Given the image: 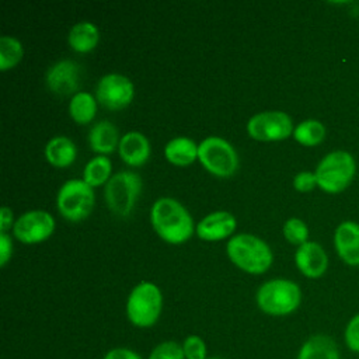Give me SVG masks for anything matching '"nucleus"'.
Here are the masks:
<instances>
[{"instance_id":"473e14b6","label":"nucleus","mask_w":359,"mask_h":359,"mask_svg":"<svg viewBox=\"0 0 359 359\" xmlns=\"http://www.w3.org/2000/svg\"><path fill=\"white\" fill-rule=\"evenodd\" d=\"M11 224H13V212L10 208L3 206L0 209V233H7Z\"/></svg>"},{"instance_id":"393cba45","label":"nucleus","mask_w":359,"mask_h":359,"mask_svg":"<svg viewBox=\"0 0 359 359\" xmlns=\"http://www.w3.org/2000/svg\"><path fill=\"white\" fill-rule=\"evenodd\" d=\"M24 56V48L17 38L3 35L0 38V70L14 67Z\"/></svg>"},{"instance_id":"f8f14e48","label":"nucleus","mask_w":359,"mask_h":359,"mask_svg":"<svg viewBox=\"0 0 359 359\" xmlns=\"http://www.w3.org/2000/svg\"><path fill=\"white\" fill-rule=\"evenodd\" d=\"M80 69L79 65L73 60L65 59L52 65L45 76L46 86L49 90L57 95H69L76 94L79 88Z\"/></svg>"},{"instance_id":"7c9ffc66","label":"nucleus","mask_w":359,"mask_h":359,"mask_svg":"<svg viewBox=\"0 0 359 359\" xmlns=\"http://www.w3.org/2000/svg\"><path fill=\"white\" fill-rule=\"evenodd\" d=\"M102 359H144L139 352L130 349V348H123V346H116L105 352Z\"/></svg>"},{"instance_id":"0eeeda50","label":"nucleus","mask_w":359,"mask_h":359,"mask_svg":"<svg viewBox=\"0 0 359 359\" xmlns=\"http://www.w3.org/2000/svg\"><path fill=\"white\" fill-rule=\"evenodd\" d=\"M95 195L93 187L84 180H69L57 191L56 206L59 213L70 220L79 222L86 219L94 206Z\"/></svg>"},{"instance_id":"a878e982","label":"nucleus","mask_w":359,"mask_h":359,"mask_svg":"<svg viewBox=\"0 0 359 359\" xmlns=\"http://www.w3.org/2000/svg\"><path fill=\"white\" fill-rule=\"evenodd\" d=\"M283 236L290 244L302 245L309 241V227L302 219L290 217L283 224Z\"/></svg>"},{"instance_id":"39448f33","label":"nucleus","mask_w":359,"mask_h":359,"mask_svg":"<svg viewBox=\"0 0 359 359\" xmlns=\"http://www.w3.org/2000/svg\"><path fill=\"white\" fill-rule=\"evenodd\" d=\"M163 310V294L157 285L140 282L136 285L126 300L128 320L139 328L154 325Z\"/></svg>"},{"instance_id":"9b49d317","label":"nucleus","mask_w":359,"mask_h":359,"mask_svg":"<svg viewBox=\"0 0 359 359\" xmlns=\"http://www.w3.org/2000/svg\"><path fill=\"white\" fill-rule=\"evenodd\" d=\"M55 230V219L46 210H28L22 213L13 226L17 240L25 244L45 241Z\"/></svg>"},{"instance_id":"20e7f679","label":"nucleus","mask_w":359,"mask_h":359,"mask_svg":"<svg viewBox=\"0 0 359 359\" xmlns=\"http://www.w3.org/2000/svg\"><path fill=\"white\" fill-rule=\"evenodd\" d=\"M255 300L259 310L265 314L283 317L299 309L302 303V290L296 282L276 278L259 286Z\"/></svg>"},{"instance_id":"dca6fc26","label":"nucleus","mask_w":359,"mask_h":359,"mask_svg":"<svg viewBox=\"0 0 359 359\" xmlns=\"http://www.w3.org/2000/svg\"><path fill=\"white\" fill-rule=\"evenodd\" d=\"M118 151L119 157L126 164L137 167L149 160L150 143L143 133L137 130H130L121 137Z\"/></svg>"},{"instance_id":"4468645a","label":"nucleus","mask_w":359,"mask_h":359,"mask_svg":"<svg viewBox=\"0 0 359 359\" xmlns=\"http://www.w3.org/2000/svg\"><path fill=\"white\" fill-rule=\"evenodd\" d=\"M334 247L342 262L349 266H359V223L341 222L334 231Z\"/></svg>"},{"instance_id":"cd10ccee","label":"nucleus","mask_w":359,"mask_h":359,"mask_svg":"<svg viewBox=\"0 0 359 359\" xmlns=\"http://www.w3.org/2000/svg\"><path fill=\"white\" fill-rule=\"evenodd\" d=\"M182 351L185 359H206L208 358V346L202 337L196 334L188 335L182 342Z\"/></svg>"},{"instance_id":"7ed1b4c3","label":"nucleus","mask_w":359,"mask_h":359,"mask_svg":"<svg viewBox=\"0 0 359 359\" xmlns=\"http://www.w3.org/2000/svg\"><path fill=\"white\" fill-rule=\"evenodd\" d=\"M317 185L327 194H341L353 181L356 174V160L346 150L327 153L316 167Z\"/></svg>"},{"instance_id":"f257e3e1","label":"nucleus","mask_w":359,"mask_h":359,"mask_svg":"<svg viewBox=\"0 0 359 359\" xmlns=\"http://www.w3.org/2000/svg\"><path fill=\"white\" fill-rule=\"evenodd\" d=\"M150 222L154 231L170 244H181L194 233L189 212L174 198L157 199L150 210Z\"/></svg>"},{"instance_id":"412c9836","label":"nucleus","mask_w":359,"mask_h":359,"mask_svg":"<svg viewBox=\"0 0 359 359\" xmlns=\"http://www.w3.org/2000/svg\"><path fill=\"white\" fill-rule=\"evenodd\" d=\"M98 38H100L98 28L90 21H81L74 24L67 35L69 45L76 52H81V53L93 50L98 43Z\"/></svg>"},{"instance_id":"6e6552de","label":"nucleus","mask_w":359,"mask_h":359,"mask_svg":"<svg viewBox=\"0 0 359 359\" xmlns=\"http://www.w3.org/2000/svg\"><path fill=\"white\" fill-rule=\"evenodd\" d=\"M198 160L216 177H230L238 168V157L234 147L219 136H209L198 144Z\"/></svg>"},{"instance_id":"5701e85b","label":"nucleus","mask_w":359,"mask_h":359,"mask_svg":"<svg viewBox=\"0 0 359 359\" xmlns=\"http://www.w3.org/2000/svg\"><path fill=\"white\" fill-rule=\"evenodd\" d=\"M325 133L327 130L323 122L318 119H304L297 123V126H294L293 137L303 146L314 147L325 139Z\"/></svg>"},{"instance_id":"6ab92c4d","label":"nucleus","mask_w":359,"mask_h":359,"mask_svg":"<svg viewBox=\"0 0 359 359\" xmlns=\"http://www.w3.org/2000/svg\"><path fill=\"white\" fill-rule=\"evenodd\" d=\"M77 156L76 144L66 136H55L45 146L46 160L59 168L70 165Z\"/></svg>"},{"instance_id":"9d476101","label":"nucleus","mask_w":359,"mask_h":359,"mask_svg":"<svg viewBox=\"0 0 359 359\" xmlns=\"http://www.w3.org/2000/svg\"><path fill=\"white\" fill-rule=\"evenodd\" d=\"M95 97L102 107L111 111H118L132 102L135 97V86L126 76L109 73L100 79L95 88Z\"/></svg>"},{"instance_id":"4be33fe9","label":"nucleus","mask_w":359,"mask_h":359,"mask_svg":"<svg viewBox=\"0 0 359 359\" xmlns=\"http://www.w3.org/2000/svg\"><path fill=\"white\" fill-rule=\"evenodd\" d=\"M97 112V101L95 98L86 91L76 93L69 102V114L74 122L80 125H86L91 122Z\"/></svg>"},{"instance_id":"423d86ee","label":"nucleus","mask_w":359,"mask_h":359,"mask_svg":"<svg viewBox=\"0 0 359 359\" xmlns=\"http://www.w3.org/2000/svg\"><path fill=\"white\" fill-rule=\"evenodd\" d=\"M140 189L142 178L139 174L133 171L114 174L104 188V196L109 210L119 217L129 216L140 195Z\"/></svg>"},{"instance_id":"a211bd4d","label":"nucleus","mask_w":359,"mask_h":359,"mask_svg":"<svg viewBox=\"0 0 359 359\" xmlns=\"http://www.w3.org/2000/svg\"><path fill=\"white\" fill-rule=\"evenodd\" d=\"M119 133L114 123L109 121H100L88 130V144L91 150L100 154H108L119 146Z\"/></svg>"},{"instance_id":"f03ea898","label":"nucleus","mask_w":359,"mask_h":359,"mask_svg":"<svg viewBox=\"0 0 359 359\" xmlns=\"http://www.w3.org/2000/svg\"><path fill=\"white\" fill-rule=\"evenodd\" d=\"M230 261L241 271L259 275L269 269L273 261L269 245L254 234H236L226 245Z\"/></svg>"},{"instance_id":"aec40b11","label":"nucleus","mask_w":359,"mask_h":359,"mask_svg":"<svg viewBox=\"0 0 359 359\" xmlns=\"http://www.w3.org/2000/svg\"><path fill=\"white\" fill-rule=\"evenodd\" d=\"M164 156L175 165H188L198 158V144L185 136L174 137L165 144Z\"/></svg>"},{"instance_id":"b1692460","label":"nucleus","mask_w":359,"mask_h":359,"mask_svg":"<svg viewBox=\"0 0 359 359\" xmlns=\"http://www.w3.org/2000/svg\"><path fill=\"white\" fill-rule=\"evenodd\" d=\"M111 171H112L111 160L100 154L93 157L86 164L83 171V180L90 187H98V185H102L104 182H108V180L111 178Z\"/></svg>"},{"instance_id":"72a5a7b5","label":"nucleus","mask_w":359,"mask_h":359,"mask_svg":"<svg viewBox=\"0 0 359 359\" xmlns=\"http://www.w3.org/2000/svg\"><path fill=\"white\" fill-rule=\"evenodd\" d=\"M206 359H224V358H220V356H212V358H206Z\"/></svg>"},{"instance_id":"2f4dec72","label":"nucleus","mask_w":359,"mask_h":359,"mask_svg":"<svg viewBox=\"0 0 359 359\" xmlns=\"http://www.w3.org/2000/svg\"><path fill=\"white\" fill-rule=\"evenodd\" d=\"M13 252L11 237L7 233H0V265L4 266Z\"/></svg>"},{"instance_id":"2eb2a0df","label":"nucleus","mask_w":359,"mask_h":359,"mask_svg":"<svg viewBox=\"0 0 359 359\" xmlns=\"http://www.w3.org/2000/svg\"><path fill=\"white\" fill-rule=\"evenodd\" d=\"M236 217L226 210H216L205 216L196 224V234L206 241H219L231 236L236 230Z\"/></svg>"},{"instance_id":"c756f323","label":"nucleus","mask_w":359,"mask_h":359,"mask_svg":"<svg viewBox=\"0 0 359 359\" xmlns=\"http://www.w3.org/2000/svg\"><path fill=\"white\" fill-rule=\"evenodd\" d=\"M293 187L299 192H310L313 191L317 185V178L316 174L311 171H300L294 175L293 178Z\"/></svg>"},{"instance_id":"ddd939ff","label":"nucleus","mask_w":359,"mask_h":359,"mask_svg":"<svg viewBox=\"0 0 359 359\" xmlns=\"http://www.w3.org/2000/svg\"><path fill=\"white\" fill-rule=\"evenodd\" d=\"M297 269L310 279L321 278L328 269V255L321 244L307 241L297 247L294 252Z\"/></svg>"},{"instance_id":"bb28decb","label":"nucleus","mask_w":359,"mask_h":359,"mask_svg":"<svg viewBox=\"0 0 359 359\" xmlns=\"http://www.w3.org/2000/svg\"><path fill=\"white\" fill-rule=\"evenodd\" d=\"M147 359H185L182 345L177 341H161L149 353Z\"/></svg>"},{"instance_id":"1a4fd4ad","label":"nucleus","mask_w":359,"mask_h":359,"mask_svg":"<svg viewBox=\"0 0 359 359\" xmlns=\"http://www.w3.org/2000/svg\"><path fill=\"white\" fill-rule=\"evenodd\" d=\"M292 118L283 111H264L250 118L247 132L252 139L262 142L283 140L293 135Z\"/></svg>"},{"instance_id":"f3484780","label":"nucleus","mask_w":359,"mask_h":359,"mask_svg":"<svg viewBox=\"0 0 359 359\" xmlns=\"http://www.w3.org/2000/svg\"><path fill=\"white\" fill-rule=\"evenodd\" d=\"M296 359H341V352L334 338L314 334L300 345Z\"/></svg>"},{"instance_id":"c85d7f7f","label":"nucleus","mask_w":359,"mask_h":359,"mask_svg":"<svg viewBox=\"0 0 359 359\" xmlns=\"http://www.w3.org/2000/svg\"><path fill=\"white\" fill-rule=\"evenodd\" d=\"M344 344L352 353L359 355V313L353 314L345 324L344 328Z\"/></svg>"}]
</instances>
